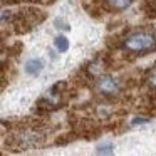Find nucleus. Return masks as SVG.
<instances>
[{
    "instance_id": "nucleus-6",
    "label": "nucleus",
    "mask_w": 156,
    "mask_h": 156,
    "mask_svg": "<svg viewBox=\"0 0 156 156\" xmlns=\"http://www.w3.org/2000/svg\"><path fill=\"white\" fill-rule=\"evenodd\" d=\"M98 153H102V154H111L114 153V144L112 143H102V144L98 146Z\"/></svg>"
},
{
    "instance_id": "nucleus-8",
    "label": "nucleus",
    "mask_w": 156,
    "mask_h": 156,
    "mask_svg": "<svg viewBox=\"0 0 156 156\" xmlns=\"http://www.w3.org/2000/svg\"><path fill=\"white\" fill-rule=\"evenodd\" d=\"M146 122H149L148 118H141V116H138V118H134L131 121V126H141V124H146Z\"/></svg>"
},
{
    "instance_id": "nucleus-5",
    "label": "nucleus",
    "mask_w": 156,
    "mask_h": 156,
    "mask_svg": "<svg viewBox=\"0 0 156 156\" xmlns=\"http://www.w3.org/2000/svg\"><path fill=\"white\" fill-rule=\"evenodd\" d=\"M131 2L133 0H108V4L112 9H116V10H124V9H128L131 5Z\"/></svg>"
},
{
    "instance_id": "nucleus-7",
    "label": "nucleus",
    "mask_w": 156,
    "mask_h": 156,
    "mask_svg": "<svg viewBox=\"0 0 156 156\" xmlns=\"http://www.w3.org/2000/svg\"><path fill=\"white\" fill-rule=\"evenodd\" d=\"M54 24H55V27H57L59 30H69V29H71V25H69L64 19H55Z\"/></svg>"
},
{
    "instance_id": "nucleus-4",
    "label": "nucleus",
    "mask_w": 156,
    "mask_h": 156,
    "mask_svg": "<svg viewBox=\"0 0 156 156\" xmlns=\"http://www.w3.org/2000/svg\"><path fill=\"white\" fill-rule=\"evenodd\" d=\"M54 47L55 51L59 52V54H64V52L69 51V47H71V42H69V39L66 37V35H57V37L54 39Z\"/></svg>"
},
{
    "instance_id": "nucleus-1",
    "label": "nucleus",
    "mask_w": 156,
    "mask_h": 156,
    "mask_svg": "<svg viewBox=\"0 0 156 156\" xmlns=\"http://www.w3.org/2000/svg\"><path fill=\"white\" fill-rule=\"evenodd\" d=\"M124 47L131 52H151L156 49V35L149 32H134L129 37H126Z\"/></svg>"
},
{
    "instance_id": "nucleus-2",
    "label": "nucleus",
    "mask_w": 156,
    "mask_h": 156,
    "mask_svg": "<svg viewBox=\"0 0 156 156\" xmlns=\"http://www.w3.org/2000/svg\"><path fill=\"white\" fill-rule=\"evenodd\" d=\"M98 84H99L101 92H104V94H108V96L116 94V92L119 91V87H121L119 81L116 77H112V76H102V77L99 79Z\"/></svg>"
},
{
    "instance_id": "nucleus-3",
    "label": "nucleus",
    "mask_w": 156,
    "mask_h": 156,
    "mask_svg": "<svg viewBox=\"0 0 156 156\" xmlns=\"http://www.w3.org/2000/svg\"><path fill=\"white\" fill-rule=\"evenodd\" d=\"M44 61L39 57H30L27 62H25V74L30 76V77H37V76L42 74V71H44Z\"/></svg>"
},
{
    "instance_id": "nucleus-9",
    "label": "nucleus",
    "mask_w": 156,
    "mask_h": 156,
    "mask_svg": "<svg viewBox=\"0 0 156 156\" xmlns=\"http://www.w3.org/2000/svg\"><path fill=\"white\" fill-rule=\"evenodd\" d=\"M148 82L153 89H156V69L151 71V74H149V77H148Z\"/></svg>"
}]
</instances>
